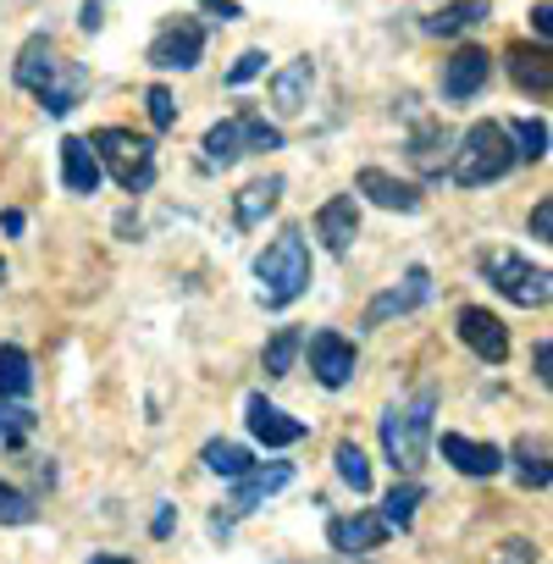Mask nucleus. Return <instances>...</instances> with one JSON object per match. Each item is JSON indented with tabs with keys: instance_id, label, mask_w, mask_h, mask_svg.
<instances>
[{
	"instance_id": "obj_1",
	"label": "nucleus",
	"mask_w": 553,
	"mask_h": 564,
	"mask_svg": "<svg viewBox=\"0 0 553 564\" xmlns=\"http://www.w3.org/2000/svg\"><path fill=\"white\" fill-rule=\"evenodd\" d=\"M18 84L51 111V117H67L78 100H84V89H89V73L78 67V62H67L45 34H34L23 51H18Z\"/></svg>"
},
{
	"instance_id": "obj_2",
	"label": "nucleus",
	"mask_w": 553,
	"mask_h": 564,
	"mask_svg": "<svg viewBox=\"0 0 553 564\" xmlns=\"http://www.w3.org/2000/svg\"><path fill=\"white\" fill-rule=\"evenodd\" d=\"M254 282H260V305H265V311L294 305V300L311 289V249H305V238H300V232L271 238V243L254 254Z\"/></svg>"
},
{
	"instance_id": "obj_3",
	"label": "nucleus",
	"mask_w": 553,
	"mask_h": 564,
	"mask_svg": "<svg viewBox=\"0 0 553 564\" xmlns=\"http://www.w3.org/2000/svg\"><path fill=\"white\" fill-rule=\"evenodd\" d=\"M432 410H437V393H415L410 404H393L382 415V454L399 476H415L432 454Z\"/></svg>"
},
{
	"instance_id": "obj_4",
	"label": "nucleus",
	"mask_w": 553,
	"mask_h": 564,
	"mask_svg": "<svg viewBox=\"0 0 553 564\" xmlns=\"http://www.w3.org/2000/svg\"><path fill=\"white\" fill-rule=\"evenodd\" d=\"M454 183L459 188H481V183H498L509 166H514V144L503 133V122H476L465 128V139H454Z\"/></svg>"
},
{
	"instance_id": "obj_5",
	"label": "nucleus",
	"mask_w": 553,
	"mask_h": 564,
	"mask_svg": "<svg viewBox=\"0 0 553 564\" xmlns=\"http://www.w3.org/2000/svg\"><path fill=\"white\" fill-rule=\"evenodd\" d=\"M89 150H95L100 172H111L128 194H144V188L155 183V144H150V139H139V133H128V128H100V133L89 139Z\"/></svg>"
},
{
	"instance_id": "obj_6",
	"label": "nucleus",
	"mask_w": 553,
	"mask_h": 564,
	"mask_svg": "<svg viewBox=\"0 0 553 564\" xmlns=\"http://www.w3.org/2000/svg\"><path fill=\"white\" fill-rule=\"evenodd\" d=\"M199 150H205V166H232L238 155H254V150H283V128H271L254 111H238V117L216 122Z\"/></svg>"
},
{
	"instance_id": "obj_7",
	"label": "nucleus",
	"mask_w": 553,
	"mask_h": 564,
	"mask_svg": "<svg viewBox=\"0 0 553 564\" xmlns=\"http://www.w3.org/2000/svg\"><path fill=\"white\" fill-rule=\"evenodd\" d=\"M481 271H487V282L509 300V305H520V311H542L547 300H553V276L542 271V265H531L525 254H509V249H492L487 260H481Z\"/></svg>"
},
{
	"instance_id": "obj_8",
	"label": "nucleus",
	"mask_w": 553,
	"mask_h": 564,
	"mask_svg": "<svg viewBox=\"0 0 553 564\" xmlns=\"http://www.w3.org/2000/svg\"><path fill=\"white\" fill-rule=\"evenodd\" d=\"M289 481H294V465H283V459H271V465H254V470H243V476H238V487H232V498H227V514H216L210 525H216V531H227L238 514H254V509H260L271 492H283Z\"/></svg>"
},
{
	"instance_id": "obj_9",
	"label": "nucleus",
	"mask_w": 553,
	"mask_h": 564,
	"mask_svg": "<svg viewBox=\"0 0 553 564\" xmlns=\"http://www.w3.org/2000/svg\"><path fill=\"white\" fill-rule=\"evenodd\" d=\"M199 56H205V29L194 18H177L150 40V67H161V73H188V67H199Z\"/></svg>"
},
{
	"instance_id": "obj_10",
	"label": "nucleus",
	"mask_w": 553,
	"mask_h": 564,
	"mask_svg": "<svg viewBox=\"0 0 553 564\" xmlns=\"http://www.w3.org/2000/svg\"><path fill=\"white\" fill-rule=\"evenodd\" d=\"M459 344H465L476 360H487V366H503V360H509V327H503L492 311H481V305H465V311H459Z\"/></svg>"
},
{
	"instance_id": "obj_11",
	"label": "nucleus",
	"mask_w": 553,
	"mask_h": 564,
	"mask_svg": "<svg viewBox=\"0 0 553 564\" xmlns=\"http://www.w3.org/2000/svg\"><path fill=\"white\" fill-rule=\"evenodd\" d=\"M243 421H249V437H254V443H265V448H294V443L311 432V426H305V421H294L289 410H276L265 393H254V399L243 404Z\"/></svg>"
},
{
	"instance_id": "obj_12",
	"label": "nucleus",
	"mask_w": 553,
	"mask_h": 564,
	"mask_svg": "<svg viewBox=\"0 0 553 564\" xmlns=\"http://www.w3.org/2000/svg\"><path fill=\"white\" fill-rule=\"evenodd\" d=\"M311 371H316L322 388H344L360 371V355H355V344L344 333H316L311 338Z\"/></svg>"
},
{
	"instance_id": "obj_13",
	"label": "nucleus",
	"mask_w": 553,
	"mask_h": 564,
	"mask_svg": "<svg viewBox=\"0 0 553 564\" xmlns=\"http://www.w3.org/2000/svg\"><path fill=\"white\" fill-rule=\"evenodd\" d=\"M487 78H492V56H487L481 45H459V51L443 62V95H448V100H470Z\"/></svg>"
},
{
	"instance_id": "obj_14",
	"label": "nucleus",
	"mask_w": 553,
	"mask_h": 564,
	"mask_svg": "<svg viewBox=\"0 0 553 564\" xmlns=\"http://www.w3.org/2000/svg\"><path fill=\"white\" fill-rule=\"evenodd\" d=\"M426 294H432L426 265H410V271H404V289H388V294H377V300L366 305V327H382L388 316H410L415 305H426Z\"/></svg>"
},
{
	"instance_id": "obj_15",
	"label": "nucleus",
	"mask_w": 553,
	"mask_h": 564,
	"mask_svg": "<svg viewBox=\"0 0 553 564\" xmlns=\"http://www.w3.org/2000/svg\"><path fill=\"white\" fill-rule=\"evenodd\" d=\"M316 232H322V243H327L333 254H349V243L360 238V199H355V194L327 199V205L316 210Z\"/></svg>"
},
{
	"instance_id": "obj_16",
	"label": "nucleus",
	"mask_w": 553,
	"mask_h": 564,
	"mask_svg": "<svg viewBox=\"0 0 553 564\" xmlns=\"http://www.w3.org/2000/svg\"><path fill=\"white\" fill-rule=\"evenodd\" d=\"M311 89H316V62H311V56L289 62L283 73L271 78V106H276V117H300V111L311 106Z\"/></svg>"
},
{
	"instance_id": "obj_17",
	"label": "nucleus",
	"mask_w": 553,
	"mask_h": 564,
	"mask_svg": "<svg viewBox=\"0 0 553 564\" xmlns=\"http://www.w3.org/2000/svg\"><path fill=\"white\" fill-rule=\"evenodd\" d=\"M355 188L371 199V205H382V210H421V188L415 183H399L393 172H382V166H366L360 177H355Z\"/></svg>"
},
{
	"instance_id": "obj_18",
	"label": "nucleus",
	"mask_w": 553,
	"mask_h": 564,
	"mask_svg": "<svg viewBox=\"0 0 553 564\" xmlns=\"http://www.w3.org/2000/svg\"><path fill=\"white\" fill-rule=\"evenodd\" d=\"M443 459L459 470V476H498L503 470V454L492 443H476V437H459V432H443Z\"/></svg>"
},
{
	"instance_id": "obj_19",
	"label": "nucleus",
	"mask_w": 553,
	"mask_h": 564,
	"mask_svg": "<svg viewBox=\"0 0 553 564\" xmlns=\"http://www.w3.org/2000/svg\"><path fill=\"white\" fill-rule=\"evenodd\" d=\"M327 536H333L338 553H371V547H382L388 525H382L377 514H338V520L327 525Z\"/></svg>"
},
{
	"instance_id": "obj_20",
	"label": "nucleus",
	"mask_w": 553,
	"mask_h": 564,
	"mask_svg": "<svg viewBox=\"0 0 553 564\" xmlns=\"http://www.w3.org/2000/svg\"><path fill=\"white\" fill-rule=\"evenodd\" d=\"M100 177H106V172H100L89 139H62V183H67L73 194H95Z\"/></svg>"
},
{
	"instance_id": "obj_21",
	"label": "nucleus",
	"mask_w": 553,
	"mask_h": 564,
	"mask_svg": "<svg viewBox=\"0 0 553 564\" xmlns=\"http://www.w3.org/2000/svg\"><path fill=\"white\" fill-rule=\"evenodd\" d=\"M448 155H454V133H448L443 122H415V133H410V161H415L421 172H443Z\"/></svg>"
},
{
	"instance_id": "obj_22",
	"label": "nucleus",
	"mask_w": 553,
	"mask_h": 564,
	"mask_svg": "<svg viewBox=\"0 0 553 564\" xmlns=\"http://www.w3.org/2000/svg\"><path fill=\"white\" fill-rule=\"evenodd\" d=\"M276 199H283V177H254L238 199H232V216H238V227H260L271 210H276Z\"/></svg>"
},
{
	"instance_id": "obj_23",
	"label": "nucleus",
	"mask_w": 553,
	"mask_h": 564,
	"mask_svg": "<svg viewBox=\"0 0 553 564\" xmlns=\"http://www.w3.org/2000/svg\"><path fill=\"white\" fill-rule=\"evenodd\" d=\"M509 73H514V84H520V89H536V100H547V95H553L547 51H525V45H514V51H509Z\"/></svg>"
},
{
	"instance_id": "obj_24",
	"label": "nucleus",
	"mask_w": 553,
	"mask_h": 564,
	"mask_svg": "<svg viewBox=\"0 0 553 564\" xmlns=\"http://www.w3.org/2000/svg\"><path fill=\"white\" fill-rule=\"evenodd\" d=\"M34 393V360L18 344H0V399H29Z\"/></svg>"
},
{
	"instance_id": "obj_25",
	"label": "nucleus",
	"mask_w": 553,
	"mask_h": 564,
	"mask_svg": "<svg viewBox=\"0 0 553 564\" xmlns=\"http://www.w3.org/2000/svg\"><path fill=\"white\" fill-rule=\"evenodd\" d=\"M199 459H205V470H210V476H227V481H238L243 470H254V454H249L243 443H221V437H216V443H205V448H199Z\"/></svg>"
},
{
	"instance_id": "obj_26",
	"label": "nucleus",
	"mask_w": 553,
	"mask_h": 564,
	"mask_svg": "<svg viewBox=\"0 0 553 564\" xmlns=\"http://www.w3.org/2000/svg\"><path fill=\"white\" fill-rule=\"evenodd\" d=\"M481 18H487V0H448L443 12L426 18V34H465V29H476Z\"/></svg>"
},
{
	"instance_id": "obj_27",
	"label": "nucleus",
	"mask_w": 553,
	"mask_h": 564,
	"mask_svg": "<svg viewBox=\"0 0 553 564\" xmlns=\"http://www.w3.org/2000/svg\"><path fill=\"white\" fill-rule=\"evenodd\" d=\"M421 498H426V492H421L415 481H404V487H393V492L382 498V514H377V520H382L388 531H410V525H415V503H421Z\"/></svg>"
},
{
	"instance_id": "obj_28",
	"label": "nucleus",
	"mask_w": 553,
	"mask_h": 564,
	"mask_svg": "<svg viewBox=\"0 0 553 564\" xmlns=\"http://www.w3.org/2000/svg\"><path fill=\"white\" fill-rule=\"evenodd\" d=\"M503 133H509V144H514V161H542V155H547V122L520 117V122H509Z\"/></svg>"
},
{
	"instance_id": "obj_29",
	"label": "nucleus",
	"mask_w": 553,
	"mask_h": 564,
	"mask_svg": "<svg viewBox=\"0 0 553 564\" xmlns=\"http://www.w3.org/2000/svg\"><path fill=\"white\" fill-rule=\"evenodd\" d=\"M333 470L344 476V487L371 492V459H366V448H360V443H338V448H333Z\"/></svg>"
},
{
	"instance_id": "obj_30",
	"label": "nucleus",
	"mask_w": 553,
	"mask_h": 564,
	"mask_svg": "<svg viewBox=\"0 0 553 564\" xmlns=\"http://www.w3.org/2000/svg\"><path fill=\"white\" fill-rule=\"evenodd\" d=\"M300 349H305V338H300V327H283L271 344H265V377H289L294 371V360H300Z\"/></svg>"
},
{
	"instance_id": "obj_31",
	"label": "nucleus",
	"mask_w": 553,
	"mask_h": 564,
	"mask_svg": "<svg viewBox=\"0 0 553 564\" xmlns=\"http://www.w3.org/2000/svg\"><path fill=\"white\" fill-rule=\"evenodd\" d=\"M40 509H34V498L29 492H18L12 481H0V525H29Z\"/></svg>"
},
{
	"instance_id": "obj_32",
	"label": "nucleus",
	"mask_w": 553,
	"mask_h": 564,
	"mask_svg": "<svg viewBox=\"0 0 553 564\" xmlns=\"http://www.w3.org/2000/svg\"><path fill=\"white\" fill-rule=\"evenodd\" d=\"M514 470H520V481H525V487H547V481H553V470H547L542 448H531V437L514 448Z\"/></svg>"
},
{
	"instance_id": "obj_33",
	"label": "nucleus",
	"mask_w": 553,
	"mask_h": 564,
	"mask_svg": "<svg viewBox=\"0 0 553 564\" xmlns=\"http://www.w3.org/2000/svg\"><path fill=\"white\" fill-rule=\"evenodd\" d=\"M492 564H536V542H525V536H509V542L492 553Z\"/></svg>"
},
{
	"instance_id": "obj_34",
	"label": "nucleus",
	"mask_w": 553,
	"mask_h": 564,
	"mask_svg": "<svg viewBox=\"0 0 553 564\" xmlns=\"http://www.w3.org/2000/svg\"><path fill=\"white\" fill-rule=\"evenodd\" d=\"M260 73H265V51H243V56L232 62L227 84H249V78H260Z\"/></svg>"
},
{
	"instance_id": "obj_35",
	"label": "nucleus",
	"mask_w": 553,
	"mask_h": 564,
	"mask_svg": "<svg viewBox=\"0 0 553 564\" xmlns=\"http://www.w3.org/2000/svg\"><path fill=\"white\" fill-rule=\"evenodd\" d=\"M150 122H155V128H172V122H177V106H172V95H166L161 84L150 89Z\"/></svg>"
},
{
	"instance_id": "obj_36",
	"label": "nucleus",
	"mask_w": 553,
	"mask_h": 564,
	"mask_svg": "<svg viewBox=\"0 0 553 564\" xmlns=\"http://www.w3.org/2000/svg\"><path fill=\"white\" fill-rule=\"evenodd\" d=\"M531 238H553V199H536V210H531Z\"/></svg>"
},
{
	"instance_id": "obj_37",
	"label": "nucleus",
	"mask_w": 553,
	"mask_h": 564,
	"mask_svg": "<svg viewBox=\"0 0 553 564\" xmlns=\"http://www.w3.org/2000/svg\"><path fill=\"white\" fill-rule=\"evenodd\" d=\"M536 382L553 388V344H536Z\"/></svg>"
},
{
	"instance_id": "obj_38",
	"label": "nucleus",
	"mask_w": 553,
	"mask_h": 564,
	"mask_svg": "<svg viewBox=\"0 0 553 564\" xmlns=\"http://www.w3.org/2000/svg\"><path fill=\"white\" fill-rule=\"evenodd\" d=\"M199 7H205V12H216L221 23H232V18H243V12H238V0H199Z\"/></svg>"
},
{
	"instance_id": "obj_39",
	"label": "nucleus",
	"mask_w": 553,
	"mask_h": 564,
	"mask_svg": "<svg viewBox=\"0 0 553 564\" xmlns=\"http://www.w3.org/2000/svg\"><path fill=\"white\" fill-rule=\"evenodd\" d=\"M150 531H155V536H166V531H172V509H155V520H150Z\"/></svg>"
},
{
	"instance_id": "obj_40",
	"label": "nucleus",
	"mask_w": 553,
	"mask_h": 564,
	"mask_svg": "<svg viewBox=\"0 0 553 564\" xmlns=\"http://www.w3.org/2000/svg\"><path fill=\"white\" fill-rule=\"evenodd\" d=\"M89 564H133V558H122V553H95Z\"/></svg>"
},
{
	"instance_id": "obj_41",
	"label": "nucleus",
	"mask_w": 553,
	"mask_h": 564,
	"mask_svg": "<svg viewBox=\"0 0 553 564\" xmlns=\"http://www.w3.org/2000/svg\"><path fill=\"white\" fill-rule=\"evenodd\" d=\"M0 282H7V265H0Z\"/></svg>"
}]
</instances>
